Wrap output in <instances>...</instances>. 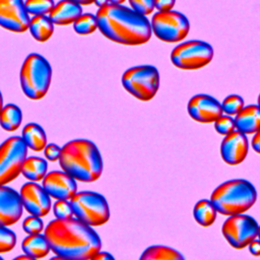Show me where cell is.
<instances>
[{
  "instance_id": "obj_43",
  "label": "cell",
  "mask_w": 260,
  "mask_h": 260,
  "mask_svg": "<svg viewBox=\"0 0 260 260\" xmlns=\"http://www.w3.org/2000/svg\"><path fill=\"white\" fill-rule=\"evenodd\" d=\"M126 0H109V3L112 4H123Z\"/></svg>"
},
{
  "instance_id": "obj_36",
  "label": "cell",
  "mask_w": 260,
  "mask_h": 260,
  "mask_svg": "<svg viewBox=\"0 0 260 260\" xmlns=\"http://www.w3.org/2000/svg\"><path fill=\"white\" fill-rule=\"evenodd\" d=\"M176 0H154V9L159 12L173 10Z\"/></svg>"
},
{
  "instance_id": "obj_18",
  "label": "cell",
  "mask_w": 260,
  "mask_h": 260,
  "mask_svg": "<svg viewBox=\"0 0 260 260\" xmlns=\"http://www.w3.org/2000/svg\"><path fill=\"white\" fill-rule=\"evenodd\" d=\"M82 14V8L79 4L70 0H61L54 5L52 11L48 15L54 24L69 25Z\"/></svg>"
},
{
  "instance_id": "obj_19",
  "label": "cell",
  "mask_w": 260,
  "mask_h": 260,
  "mask_svg": "<svg viewBox=\"0 0 260 260\" xmlns=\"http://www.w3.org/2000/svg\"><path fill=\"white\" fill-rule=\"evenodd\" d=\"M236 130L245 135L255 134L260 129V107L258 105H248L235 116Z\"/></svg>"
},
{
  "instance_id": "obj_6",
  "label": "cell",
  "mask_w": 260,
  "mask_h": 260,
  "mask_svg": "<svg viewBox=\"0 0 260 260\" xmlns=\"http://www.w3.org/2000/svg\"><path fill=\"white\" fill-rule=\"evenodd\" d=\"M73 215L89 226H100L110 219V207L107 199L93 191H80L69 200Z\"/></svg>"
},
{
  "instance_id": "obj_23",
  "label": "cell",
  "mask_w": 260,
  "mask_h": 260,
  "mask_svg": "<svg viewBox=\"0 0 260 260\" xmlns=\"http://www.w3.org/2000/svg\"><path fill=\"white\" fill-rule=\"evenodd\" d=\"M28 29L36 41L44 43L52 37L54 23L48 15H37L30 18Z\"/></svg>"
},
{
  "instance_id": "obj_29",
  "label": "cell",
  "mask_w": 260,
  "mask_h": 260,
  "mask_svg": "<svg viewBox=\"0 0 260 260\" xmlns=\"http://www.w3.org/2000/svg\"><path fill=\"white\" fill-rule=\"evenodd\" d=\"M221 110L228 116H236L245 106L244 100L239 94H229L222 101Z\"/></svg>"
},
{
  "instance_id": "obj_11",
  "label": "cell",
  "mask_w": 260,
  "mask_h": 260,
  "mask_svg": "<svg viewBox=\"0 0 260 260\" xmlns=\"http://www.w3.org/2000/svg\"><path fill=\"white\" fill-rule=\"evenodd\" d=\"M257 220L245 213L229 216L221 226L226 242L235 249L242 250L257 238Z\"/></svg>"
},
{
  "instance_id": "obj_16",
  "label": "cell",
  "mask_w": 260,
  "mask_h": 260,
  "mask_svg": "<svg viewBox=\"0 0 260 260\" xmlns=\"http://www.w3.org/2000/svg\"><path fill=\"white\" fill-rule=\"evenodd\" d=\"M249 151L247 135L235 130L224 136L220 143V155L223 161L230 166L240 165L245 160Z\"/></svg>"
},
{
  "instance_id": "obj_41",
  "label": "cell",
  "mask_w": 260,
  "mask_h": 260,
  "mask_svg": "<svg viewBox=\"0 0 260 260\" xmlns=\"http://www.w3.org/2000/svg\"><path fill=\"white\" fill-rule=\"evenodd\" d=\"M12 260H38V259H35V258H32V257H30L28 255L23 254V255H19V256L13 258Z\"/></svg>"
},
{
  "instance_id": "obj_33",
  "label": "cell",
  "mask_w": 260,
  "mask_h": 260,
  "mask_svg": "<svg viewBox=\"0 0 260 260\" xmlns=\"http://www.w3.org/2000/svg\"><path fill=\"white\" fill-rule=\"evenodd\" d=\"M53 212L57 219H68L74 216L69 200H56L53 205Z\"/></svg>"
},
{
  "instance_id": "obj_8",
  "label": "cell",
  "mask_w": 260,
  "mask_h": 260,
  "mask_svg": "<svg viewBox=\"0 0 260 260\" xmlns=\"http://www.w3.org/2000/svg\"><path fill=\"white\" fill-rule=\"evenodd\" d=\"M211 45L200 40L179 44L171 53L172 63L183 70H197L208 65L213 58Z\"/></svg>"
},
{
  "instance_id": "obj_9",
  "label": "cell",
  "mask_w": 260,
  "mask_h": 260,
  "mask_svg": "<svg viewBox=\"0 0 260 260\" xmlns=\"http://www.w3.org/2000/svg\"><path fill=\"white\" fill-rule=\"evenodd\" d=\"M27 149L20 136H11L0 144V186H7L21 174Z\"/></svg>"
},
{
  "instance_id": "obj_13",
  "label": "cell",
  "mask_w": 260,
  "mask_h": 260,
  "mask_svg": "<svg viewBox=\"0 0 260 260\" xmlns=\"http://www.w3.org/2000/svg\"><path fill=\"white\" fill-rule=\"evenodd\" d=\"M18 193L22 207L29 215L44 217L50 212L52 207L51 197L38 183L27 182L23 184Z\"/></svg>"
},
{
  "instance_id": "obj_7",
  "label": "cell",
  "mask_w": 260,
  "mask_h": 260,
  "mask_svg": "<svg viewBox=\"0 0 260 260\" xmlns=\"http://www.w3.org/2000/svg\"><path fill=\"white\" fill-rule=\"evenodd\" d=\"M159 72L153 65H137L127 69L122 75L123 87L142 102L152 100L159 88Z\"/></svg>"
},
{
  "instance_id": "obj_25",
  "label": "cell",
  "mask_w": 260,
  "mask_h": 260,
  "mask_svg": "<svg viewBox=\"0 0 260 260\" xmlns=\"http://www.w3.org/2000/svg\"><path fill=\"white\" fill-rule=\"evenodd\" d=\"M22 122V112L14 104H7L0 113V126L7 132H13L19 128Z\"/></svg>"
},
{
  "instance_id": "obj_39",
  "label": "cell",
  "mask_w": 260,
  "mask_h": 260,
  "mask_svg": "<svg viewBox=\"0 0 260 260\" xmlns=\"http://www.w3.org/2000/svg\"><path fill=\"white\" fill-rule=\"evenodd\" d=\"M251 145L253 147V149L260 154V129L254 134L252 141H251Z\"/></svg>"
},
{
  "instance_id": "obj_32",
  "label": "cell",
  "mask_w": 260,
  "mask_h": 260,
  "mask_svg": "<svg viewBox=\"0 0 260 260\" xmlns=\"http://www.w3.org/2000/svg\"><path fill=\"white\" fill-rule=\"evenodd\" d=\"M22 230L27 235H37L42 234L44 231V222L42 217L29 215L24 218L22 221Z\"/></svg>"
},
{
  "instance_id": "obj_34",
  "label": "cell",
  "mask_w": 260,
  "mask_h": 260,
  "mask_svg": "<svg viewBox=\"0 0 260 260\" xmlns=\"http://www.w3.org/2000/svg\"><path fill=\"white\" fill-rule=\"evenodd\" d=\"M131 8L137 13L147 16L154 10V0H128Z\"/></svg>"
},
{
  "instance_id": "obj_42",
  "label": "cell",
  "mask_w": 260,
  "mask_h": 260,
  "mask_svg": "<svg viewBox=\"0 0 260 260\" xmlns=\"http://www.w3.org/2000/svg\"><path fill=\"white\" fill-rule=\"evenodd\" d=\"M93 3H94L99 8H101V7L105 6L106 4H108V3H109V0H93Z\"/></svg>"
},
{
  "instance_id": "obj_38",
  "label": "cell",
  "mask_w": 260,
  "mask_h": 260,
  "mask_svg": "<svg viewBox=\"0 0 260 260\" xmlns=\"http://www.w3.org/2000/svg\"><path fill=\"white\" fill-rule=\"evenodd\" d=\"M90 260H115L114 256L106 251H100Z\"/></svg>"
},
{
  "instance_id": "obj_15",
  "label": "cell",
  "mask_w": 260,
  "mask_h": 260,
  "mask_svg": "<svg viewBox=\"0 0 260 260\" xmlns=\"http://www.w3.org/2000/svg\"><path fill=\"white\" fill-rule=\"evenodd\" d=\"M42 187L51 198L70 200L77 192V183L64 171H52L42 181Z\"/></svg>"
},
{
  "instance_id": "obj_5",
  "label": "cell",
  "mask_w": 260,
  "mask_h": 260,
  "mask_svg": "<svg viewBox=\"0 0 260 260\" xmlns=\"http://www.w3.org/2000/svg\"><path fill=\"white\" fill-rule=\"evenodd\" d=\"M19 79L21 89L26 98L32 101L41 100L50 88L52 67L44 56L31 53L21 65Z\"/></svg>"
},
{
  "instance_id": "obj_4",
  "label": "cell",
  "mask_w": 260,
  "mask_h": 260,
  "mask_svg": "<svg viewBox=\"0 0 260 260\" xmlns=\"http://www.w3.org/2000/svg\"><path fill=\"white\" fill-rule=\"evenodd\" d=\"M216 211L231 216L248 211L257 200L254 185L245 179H233L218 185L211 193L210 199Z\"/></svg>"
},
{
  "instance_id": "obj_20",
  "label": "cell",
  "mask_w": 260,
  "mask_h": 260,
  "mask_svg": "<svg viewBox=\"0 0 260 260\" xmlns=\"http://www.w3.org/2000/svg\"><path fill=\"white\" fill-rule=\"evenodd\" d=\"M21 139L27 148L34 151H42L48 144L44 128L37 123L26 124L21 132Z\"/></svg>"
},
{
  "instance_id": "obj_46",
  "label": "cell",
  "mask_w": 260,
  "mask_h": 260,
  "mask_svg": "<svg viewBox=\"0 0 260 260\" xmlns=\"http://www.w3.org/2000/svg\"><path fill=\"white\" fill-rule=\"evenodd\" d=\"M257 238H258V240L260 241V224H259V226H258V232H257Z\"/></svg>"
},
{
  "instance_id": "obj_2",
  "label": "cell",
  "mask_w": 260,
  "mask_h": 260,
  "mask_svg": "<svg viewBox=\"0 0 260 260\" xmlns=\"http://www.w3.org/2000/svg\"><path fill=\"white\" fill-rule=\"evenodd\" d=\"M95 17L98 29L112 42L139 46L151 38L149 19L122 4L108 3L99 8Z\"/></svg>"
},
{
  "instance_id": "obj_21",
  "label": "cell",
  "mask_w": 260,
  "mask_h": 260,
  "mask_svg": "<svg viewBox=\"0 0 260 260\" xmlns=\"http://www.w3.org/2000/svg\"><path fill=\"white\" fill-rule=\"evenodd\" d=\"M21 249L25 255L35 259L45 258L51 251L45 235H28L21 242Z\"/></svg>"
},
{
  "instance_id": "obj_1",
  "label": "cell",
  "mask_w": 260,
  "mask_h": 260,
  "mask_svg": "<svg viewBox=\"0 0 260 260\" xmlns=\"http://www.w3.org/2000/svg\"><path fill=\"white\" fill-rule=\"evenodd\" d=\"M44 235L55 255L69 260H90L102 249L99 234L76 217L53 219Z\"/></svg>"
},
{
  "instance_id": "obj_10",
  "label": "cell",
  "mask_w": 260,
  "mask_h": 260,
  "mask_svg": "<svg viewBox=\"0 0 260 260\" xmlns=\"http://www.w3.org/2000/svg\"><path fill=\"white\" fill-rule=\"evenodd\" d=\"M152 34L166 43H178L183 41L189 34L190 22L185 14L170 10L157 11L150 20Z\"/></svg>"
},
{
  "instance_id": "obj_14",
  "label": "cell",
  "mask_w": 260,
  "mask_h": 260,
  "mask_svg": "<svg viewBox=\"0 0 260 260\" xmlns=\"http://www.w3.org/2000/svg\"><path fill=\"white\" fill-rule=\"evenodd\" d=\"M187 110L189 116L199 123H213L223 114L220 103L206 93L193 95L188 102Z\"/></svg>"
},
{
  "instance_id": "obj_31",
  "label": "cell",
  "mask_w": 260,
  "mask_h": 260,
  "mask_svg": "<svg viewBox=\"0 0 260 260\" xmlns=\"http://www.w3.org/2000/svg\"><path fill=\"white\" fill-rule=\"evenodd\" d=\"M213 123H214L215 131L222 136H226L236 130V124H235L234 118L228 115L222 114Z\"/></svg>"
},
{
  "instance_id": "obj_3",
  "label": "cell",
  "mask_w": 260,
  "mask_h": 260,
  "mask_svg": "<svg viewBox=\"0 0 260 260\" xmlns=\"http://www.w3.org/2000/svg\"><path fill=\"white\" fill-rule=\"evenodd\" d=\"M59 165L74 180L91 183L100 179L104 161L100 149L92 141L77 138L68 141L61 147Z\"/></svg>"
},
{
  "instance_id": "obj_47",
  "label": "cell",
  "mask_w": 260,
  "mask_h": 260,
  "mask_svg": "<svg viewBox=\"0 0 260 260\" xmlns=\"http://www.w3.org/2000/svg\"><path fill=\"white\" fill-rule=\"evenodd\" d=\"M257 105L260 107V93H259V95H258V101H257Z\"/></svg>"
},
{
  "instance_id": "obj_26",
  "label": "cell",
  "mask_w": 260,
  "mask_h": 260,
  "mask_svg": "<svg viewBox=\"0 0 260 260\" xmlns=\"http://www.w3.org/2000/svg\"><path fill=\"white\" fill-rule=\"evenodd\" d=\"M217 211L208 199H201L196 202L193 208V216L198 224L207 228L213 224L216 219Z\"/></svg>"
},
{
  "instance_id": "obj_35",
  "label": "cell",
  "mask_w": 260,
  "mask_h": 260,
  "mask_svg": "<svg viewBox=\"0 0 260 260\" xmlns=\"http://www.w3.org/2000/svg\"><path fill=\"white\" fill-rule=\"evenodd\" d=\"M44 154L47 160L57 161L61 154V147L56 143H48L44 148Z\"/></svg>"
},
{
  "instance_id": "obj_28",
  "label": "cell",
  "mask_w": 260,
  "mask_h": 260,
  "mask_svg": "<svg viewBox=\"0 0 260 260\" xmlns=\"http://www.w3.org/2000/svg\"><path fill=\"white\" fill-rule=\"evenodd\" d=\"M55 3L53 0H25L24 1V6L27 13L32 16L49 15Z\"/></svg>"
},
{
  "instance_id": "obj_30",
  "label": "cell",
  "mask_w": 260,
  "mask_h": 260,
  "mask_svg": "<svg viewBox=\"0 0 260 260\" xmlns=\"http://www.w3.org/2000/svg\"><path fill=\"white\" fill-rule=\"evenodd\" d=\"M16 235L8 226L0 225V254L10 252L16 245Z\"/></svg>"
},
{
  "instance_id": "obj_40",
  "label": "cell",
  "mask_w": 260,
  "mask_h": 260,
  "mask_svg": "<svg viewBox=\"0 0 260 260\" xmlns=\"http://www.w3.org/2000/svg\"><path fill=\"white\" fill-rule=\"evenodd\" d=\"M70 1H72L74 3H77L80 6H82V5H89V4L93 3V0H70Z\"/></svg>"
},
{
  "instance_id": "obj_22",
  "label": "cell",
  "mask_w": 260,
  "mask_h": 260,
  "mask_svg": "<svg viewBox=\"0 0 260 260\" xmlns=\"http://www.w3.org/2000/svg\"><path fill=\"white\" fill-rule=\"evenodd\" d=\"M21 174L29 182L43 181L48 174V162L40 156H27L22 165Z\"/></svg>"
},
{
  "instance_id": "obj_44",
  "label": "cell",
  "mask_w": 260,
  "mask_h": 260,
  "mask_svg": "<svg viewBox=\"0 0 260 260\" xmlns=\"http://www.w3.org/2000/svg\"><path fill=\"white\" fill-rule=\"evenodd\" d=\"M50 260H69V259L64 258V257H61V256H58V255H55V256L52 257Z\"/></svg>"
},
{
  "instance_id": "obj_48",
  "label": "cell",
  "mask_w": 260,
  "mask_h": 260,
  "mask_svg": "<svg viewBox=\"0 0 260 260\" xmlns=\"http://www.w3.org/2000/svg\"><path fill=\"white\" fill-rule=\"evenodd\" d=\"M0 260H4V259H3V258L0 256Z\"/></svg>"
},
{
  "instance_id": "obj_17",
  "label": "cell",
  "mask_w": 260,
  "mask_h": 260,
  "mask_svg": "<svg viewBox=\"0 0 260 260\" xmlns=\"http://www.w3.org/2000/svg\"><path fill=\"white\" fill-rule=\"evenodd\" d=\"M19 193L8 186H0V225L10 226L22 216Z\"/></svg>"
},
{
  "instance_id": "obj_45",
  "label": "cell",
  "mask_w": 260,
  "mask_h": 260,
  "mask_svg": "<svg viewBox=\"0 0 260 260\" xmlns=\"http://www.w3.org/2000/svg\"><path fill=\"white\" fill-rule=\"evenodd\" d=\"M3 107H4V105H3V96H2V93L0 91V113H1V111L3 109Z\"/></svg>"
},
{
  "instance_id": "obj_24",
  "label": "cell",
  "mask_w": 260,
  "mask_h": 260,
  "mask_svg": "<svg viewBox=\"0 0 260 260\" xmlns=\"http://www.w3.org/2000/svg\"><path fill=\"white\" fill-rule=\"evenodd\" d=\"M139 260H185V257L172 247L152 245L142 252Z\"/></svg>"
},
{
  "instance_id": "obj_12",
  "label": "cell",
  "mask_w": 260,
  "mask_h": 260,
  "mask_svg": "<svg viewBox=\"0 0 260 260\" xmlns=\"http://www.w3.org/2000/svg\"><path fill=\"white\" fill-rule=\"evenodd\" d=\"M29 20L24 0H0V26L12 32H24Z\"/></svg>"
},
{
  "instance_id": "obj_37",
  "label": "cell",
  "mask_w": 260,
  "mask_h": 260,
  "mask_svg": "<svg viewBox=\"0 0 260 260\" xmlns=\"http://www.w3.org/2000/svg\"><path fill=\"white\" fill-rule=\"evenodd\" d=\"M248 249L249 252L253 255V256H260V241L258 239L253 240L249 245H248Z\"/></svg>"
},
{
  "instance_id": "obj_27",
  "label": "cell",
  "mask_w": 260,
  "mask_h": 260,
  "mask_svg": "<svg viewBox=\"0 0 260 260\" xmlns=\"http://www.w3.org/2000/svg\"><path fill=\"white\" fill-rule=\"evenodd\" d=\"M73 28L76 34L86 36L94 32L98 29V21L95 15L91 13H82L73 23Z\"/></svg>"
}]
</instances>
